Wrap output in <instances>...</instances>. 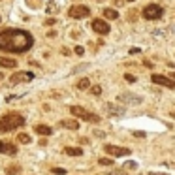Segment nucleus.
Returning a JSON list of instances; mask_svg holds the SVG:
<instances>
[{
  "label": "nucleus",
  "mask_w": 175,
  "mask_h": 175,
  "mask_svg": "<svg viewBox=\"0 0 175 175\" xmlns=\"http://www.w3.org/2000/svg\"><path fill=\"white\" fill-rule=\"evenodd\" d=\"M34 45V38L30 32L21 28H4L0 30V51L8 53H27Z\"/></svg>",
  "instance_id": "nucleus-1"
},
{
  "label": "nucleus",
  "mask_w": 175,
  "mask_h": 175,
  "mask_svg": "<svg viewBox=\"0 0 175 175\" xmlns=\"http://www.w3.org/2000/svg\"><path fill=\"white\" fill-rule=\"evenodd\" d=\"M24 124V117H21L19 113H8L4 117H0V132L6 134V132H13L15 128L23 126Z\"/></svg>",
  "instance_id": "nucleus-2"
},
{
  "label": "nucleus",
  "mask_w": 175,
  "mask_h": 175,
  "mask_svg": "<svg viewBox=\"0 0 175 175\" xmlns=\"http://www.w3.org/2000/svg\"><path fill=\"white\" fill-rule=\"evenodd\" d=\"M70 111H72L73 117H79L81 120H87V122H100V117H98L96 113H89V111H87L85 107H81V106H72Z\"/></svg>",
  "instance_id": "nucleus-3"
},
{
  "label": "nucleus",
  "mask_w": 175,
  "mask_h": 175,
  "mask_svg": "<svg viewBox=\"0 0 175 175\" xmlns=\"http://www.w3.org/2000/svg\"><path fill=\"white\" fill-rule=\"evenodd\" d=\"M162 15H164V10H162V6H158V4H149V6H145V10H143V17H145L147 21L160 19Z\"/></svg>",
  "instance_id": "nucleus-4"
},
{
  "label": "nucleus",
  "mask_w": 175,
  "mask_h": 175,
  "mask_svg": "<svg viewBox=\"0 0 175 175\" xmlns=\"http://www.w3.org/2000/svg\"><path fill=\"white\" fill-rule=\"evenodd\" d=\"M68 15L72 19H83V17L90 15V10H89V6H72L70 11H68Z\"/></svg>",
  "instance_id": "nucleus-5"
},
{
  "label": "nucleus",
  "mask_w": 175,
  "mask_h": 175,
  "mask_svg": "<svg viewBox=\"0 0 175 175\" xmlns=\"http://www.w3.org/2000/svg\"><path fill=\"white\" fill-rule=\"evenodd\" d=\"M34 73L32 72H17L10 77V85H17V83H24V81H32Z\"/></svg>",
  "instance_id": "nucleus-6"
},
{
  "label": "nucleus",
  "mask_w": 175,
  "mask_h": 175,
  "mask_svg": "<svg viewBox=\"0 0 175 175\" xmlns=\"http://www.w3.org/2000/svg\"><path fill=\"white\" fill-rule=\"evenodd\" d=\"M104 151L107 155H111V156H128L130 155V149H126V147H117V145H106Z\"/></svg>",
  "instance_id": "nucleus-7"
},
{
  "label": "nucleus",
  "mask_w": 175,
  "mask_h": 175,
  "mask_svg": "<svg viewBox=\"0 0 175 175\" xmlns=\"http://www.w3.org/2000/svg\"><path fill=\"white\" fill-rule=\"evenodd\" d=\"M117 100H119V102H122V104H128V106H138V104L143 102V98H141V96H136V94H130V92L120 94Z\"/></svg>",
  "instance_id": "nucleus-8"
},
{
  "label": "nucleus",
  "mask_w": 175,
  "mask_h": 175,
  "mask_svg": "<svg viewBox=\"0 0 175 175\" xmlns=\"http://www.w3.org/2000/svg\"><path fill=\"white\" fill-rule=\"evenodd\" d=\"M92 30H94V32H98V34H102V36H106V34H109L111 27L107 24V21L94 19V21H92Z\"/></svg>",
  "instance_id": "nucleus-9"
},
{
  "label": "nucleus",
  "mask_w": 175,
  "mask_h": 175,
  "mask_svg": "<svg viewBox=\"0 0 175 175\" xmlns=\"http://www.w3.org/2000/svg\"><path fill=\"white\" fill-rule=\"evenodd\" d=\"M151 81L153 83H156V85H162V87H168V89H175V81H171L169 77H166V76H160V73H153V77H151Z\"/></svg>",
  "instance_id": "nucleus-10"
},
{
  "label": "nucleus",
  "mask_w": 175,
  "mask_h": 175,
  "mask_svg": "<svg viewBox=\"0 0 175 175\" xmlns=\"http://www.w3.org/2000/svg\"><path fill=\"white\" fill-rule=\"evenodd\" d=\"M0 153L2 155H15L17 147L13 143H8V141H0Z\"/></svg>",
  "instance_id": "nucleus-11"
},
{
  "label": "nucleus",
  "mask_w": 175,
  "mask_h": 175,
  "mask_svg": "<svg viewBox=\"0 0 175 175\" xmlns=\"http://www.w3.org/2000/svg\"><path fill=\"white\" fill-rule=\"evenodd\" d=\"M104 109L109 113V115H122L124 113V107H120V106H117V104H104Z\"/></svg>",
  "instance_id": "nucleus-12"
},
{
  "label": "nucleus",
  "mask_w": 175,
  "mask_h": 175,
  "mask_svg": "<svg viewBox=\"0 0 175 175\" xmlns=\"http://www.w3.org/2000/svg\"><path fill=\"white\" fill-rule=\"evenodd\" d=\"M34 130H36V134H40V136H51V134H53V128L47 126V124H38V126H34Z\"/></svg>",
  "instance_id": "nucleus-13"
},
{
  "label": "nucleus",
  "mask_w": 175,
  "mask_h": 175,
  "mask_svg": "<svg viewBox=\"0 0 175 175\" xmlns=\"http://www.w3.org/2000/svg\"><path fill=\"white\" fill-rule=\"evenodd\" d=\"M60 126L62 128H68V130H77L79 128V122L73 120V119H68V120H60Z\"/></svg>",
  "instance_id": "nucleus-14"
},
{
  "label": "nucleus",
  "mask_w": 175,
  "mask_h": 175,
  "mask_svg": "<svg viewBox=\"0 0 175 175\" xmlns=\"http://www.w3.org/2000/svg\"><path fill=\"white\" fill-rule=\"evenodd\" d=\"M0 66L2 68H15L17 60L15 59H8V57H0Z\"/></svg>",
  "instance_id": "nucleus-15"
},
{
  "label": "nucleus",
  "mask_w": 175,
  "mask_h": 175,
  "mask_svg": "<svg viewBox=\"0 0 175 175\" xmlns=\"http://www.w3.org/2000/svg\"><path fill=\"white\" fill-rule=\"evenodd\" d=\"M64 153H66L68 156H83V151H81L79 147H66Z\"/></svg>",
  "instance_id": "nucleus-16"
},
{
  "label": "nucleus",
  "mask_w": 175,
  "mask_h": 175,
  "mask_svg": "<svg viewBox=\"0 0 175 175\" xmlns=\"http://www.w3.org/2000/svg\"><path fill=\"white\" fill-rule=\"evenodd\" d=\"M104 17H106V19H119V11L111 10V8H106V10H104Z\"/></svg>",
  "instance_id": "nucleus-17"
},
{
  "label": "nucleus",
  "mask_w": 175,
  "mask_h": 175,
  "mask_svg": "<svg viewBox=\"0 0 175 175\" xmlns=\"http://www.w3.org/2000/svg\"><path fill=\"white\" fill-rule=\"evenodd\" d=\"M89 87H90V81H89L87 77H83V79L77 81V89H79V90H85V89H89Z\"/></svg>",
  "instance_id": "nucleus-18"
},
{
  "label": "nucleus",
  "mask_w": 175,
  "mask_h": 175,
  "mask_svg": "<svg viewBox=\"0 0 175 175\" xmlns=\"http://www.w3.org/2000/svg\"><path fill=\"white\" fill-rule=\"evenodd\" d=\"M17 141H21L23 145H27V143H30V136H28V134H24V132H21V134L17 136Z\"/></svg>",
  "instance_id": "nucleus-19"
},
{
  "label": "nucleus",
  "mask_w": 175,
  "mask_h": 175,
  "mask_svg": "<svg viewBox=\"0 0 175 175\" xmlns=\"http://www.w3.org/2000/svg\"><path fill=\"white\" fill-rule=\"evenodd\" d=\"M122 169H138V162H132V160H128V162H124V166H122Z\"/></svg>",
  "instance_id": "nucleus-20"
},
{
  "label": "nucleus",
  "mask_w": 175,
  "mask_h": 175,
  "mask_svg": "<svg viewBox=\"0 0 175 175\" xmlns=\"http://www.w3.org/2000/svg\"><path fill=\"white\" fill-rule=\"evenodd\" d=\"M51 173L53 175H66V169L64 168H51Z\"/></svg>",
  "instance_id": "nucleus-21"
},
{
  "label": "nucleus",
  "mask_w": 175,
  "mask_h": 175,
  "mask_svg": "<svg viewBox=\"0 0 175 175\" xmlns=\"http://www.w3.org/2000/svg\"><path fill=\"white\" fill-rule=\"evenodd\" d=\"M98 164H100V166H111V164H113V160H111V158H100V160H98Z\"/></svg>",
  "instance_id": "nucleus-22"
},
{
  "label": "nucleus",
  "mask_w": 175,
  "mask_h": 175,
  "mask_svg": "<svg viewBox=\"0 0 175 175\" xmlns=\"http://www.w3.org/2000/svg\"><path fill=\"white\" fill-rule=\"evenodd\" d=\"M19 169H21L19 166H11V168H8V169H6V173H8V175H15Z\"/></svg>",
  "instance_id": "nucleus-23"
},
{
  "label": "nucleus",
  "mask_w": 175,
  "mask_h": 175,
  "mask_svg": "<svg viewBox=\"0 0 175 175\" xmlns=\"http://www.w3.org/2000/svg\"><path fill=\"white\" fill-rule=\"evenodd\" d=\"M90 92H92L94 96H98V94H102V87H100V85H94V87L90 89Z\"/></svg>",
  "instance_id": "nucleus-24"
},
{
  "label": "nucleus",
  "mask_w": 175,
  "mask_h": 175,
  "mask_svg": "<svg viewBox=\"0 0 175 175\" xmlns=\"http://www.w3.org/2000/svg\"><path fill=\"white\" fill-rule=\"evenodd\" d=\"M124 79L128 83H136V76H132V73H124Z\"/></svg>",
  "instance_id": "nucleus-25"
},
{
  "label": "nucleus",
  "mask_w": 175,
  "mask_h": 175,
  "mask_svg": "<svg viewBox=\"0 0 175 175\" xmlns=\"http://www.w3.org/2000/svg\"><path fill=\"white\" fill-rule=\"evenodd\" d=\"M76 53H77L79 57H83V55H85V47H81V45H77V47H76Z\"/></svg>",
  "instance_id": "nucleus-26"
},
{
  "label": "nucleus",
  "mask_w": 175,
  "mask_h": 175,
  "mask_svg": "<svg viewBox=\"0 0 175 175\" xmlns=\"http://www.w3.org/2000/svg\"><path fill=\"white\" fill-rule=\"evenodd\" d=\"M128 53H130V55H138V53H141V49H139V47H132Z\"/></svg>",
  "instance_id": "nucleus-27"
},
{
  "label": "nucleus",
  "mask_w": 175,
  "mask_h": 175,
  "mask_svg": "<svg viewBox=\"0 0 175 175\" xmlns=\"http://www.w3.org/2000/svg\"><path fill=\"white\" fill-rule=\"evenodd\" d=\"M55 23H57V19H53V17L45 21V24H49V27H53V24H55Z\"/></svg>",
  "instance_id": "nucleus-28"
},
{
  "label": "nucleus",
  "mask_w": 175,
  "mask_h": 175,
  "mask_svg": "<svg viewBox=\"0 0 175 175\" xmlns=\"http://www.w3.org/2000/svg\"><path fill=\"white\" fill-rule=\"evenodd\" d=\"M94 136H96V138H106V134L100 132V130H94Z\"/></svg>",
  "instance_id": "nucleus-29"
},
{
  "label": "nucleus",
  "mask_w": 175,
  "mask_h": 175,
  "mask_svg": "<svg viewBox=\"0 0 175 175\" xmlns=\"http://www.w3.org/2000/svg\"><path fill=\"white\" fill-rule=\"evenodd\" d=\"M136 138H145V132H134Z\"/></svg>",
  "instance_id": "nucleus-30"
},
{
  "label": "nucleus",
  "mask_w": 175,
  "mask_h": 175,
  "mask_svg": "<svg viewBox=\"0 0 175 175\" xmlns=\"http://www.w3.org/2000/svg\"><path fill=\"white\" fill-rule=\"evenodd\" d=\"M47 36H49V38H55V36H57V32H55V30H49V32H47Z\"/></svg>",
  "instance_id": "nucleus-31"
},
{
  "label": "nucleus",
  "mask_w": 175,
  "mask_h": 175,
  "mask_svg": "<svg viewBox=\"0 0 175 175\" xmlns=\"http://www.w3.org/2000/svg\"><path fill=\"white\" fill-rule=\"evenodd\" d=\"M143 66H147V68H153V62H151V60H145V62H143Z\"/></svg>",
  "instance_id": "nucleus-32"
},
{
  "label": "nucleus",
  "mask_w": 175,
  "mask_h": 175,
  "mask_svg": "<svg viewBox=\"0 0 175 175\" xmlns=\"http://www.w3.org/2000/svg\"><path fill=\"white\" fill-rule=\"evenodd\" d=\"M51 11H57V6H53V8L49 6V8H47V13H51Z\"/></svg>",
  "instance_id": "nucleus-33"
},
{
  "label": "nucleus",
  "mask_w": 175,
  "mask_h": 175,
  "mask_svg": "<svg viewBox=\"0 0 175 175\" xmlns=\"http://www.w3.org/2000/svg\"><path fill=\"white\" fill-rule=\"evenodd\" d=\"M149 175H168V173H156V171H151Z\"/></svg>",
  "instance_id": "nucleus-34"
},
{
  "label": "nucleus",
  "mask_w": 175,
  "mask_h": 175,
  "mask_svg": "<svg viewBox=\"0 0 175 175\" xmlns=\"http://www.w3.org/2000/svg\"><path fill=\"white\" fill-rule=\"evenodd\" d=\"M109 175H122V171H111Z\"/></svg>",
  "instance_id": "nucleus-35"
},
{
  "label": "nucleus",
  "mask_w": 175,
  "mask_h": 175,
  "mask_svg": "<svg viewBox=\"0 0 175 175\" xmlns=\"http://www.w3.org/2000/svg\"><path fill=\"white\" fill-rule=\"evenodd\" d=\"M171 117H173V119H175V111H171Z\"/></svg>",
  "instance_id": "nucleus-36"
},
{
  "label": "nucleus",
  "mask_w": 175,
  "mask_h": 175,
  "mask_svg": "<svg viewBox=\"0 0 175 175\" xmlns=\"http://www.w3.org/2000/svg\"><path fill=\"white\" fill-rule=\"evenodd\" d=\"M171 77H173V79H175V72H173V73H171Z\"/></svg>",
  "instance_id": "nucleus-37"
},
{
  "label": "nucleus",
  "mask_w": 175,
  "mask_h": 175,
  "mask_svg": "<svg viewBox=\"0 0 175 175\" xmlns=\"http://www.w3.org/2000/svg\"><path fill=\"white\" fill-rule=\"evenodd\" d=\"M126 2H136V0H126Z\"/></svg>",
  "instance_id": "nucleus-38"
}]
</instances>
